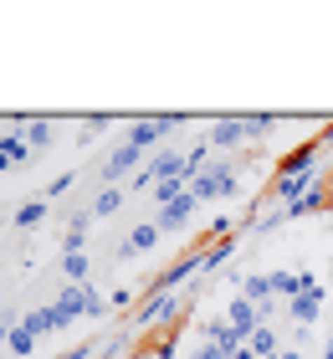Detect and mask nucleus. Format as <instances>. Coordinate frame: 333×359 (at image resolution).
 Returning <instances> with one entry per match:
<instances>
[{
	"instance_id": "obj_1",
	"label": "nucleus",
	"mask_w": 333,
	"mask_h": 359,
	"mask_svg": "<svg viewBox=\"0 0 333 359\" xmlns=\"http://www.w3.org/2000/svg\"><path fill=\"white\" fill-rule=\"evenodd\" d=\"M328 283L308 267L241 277L200 329L190 359H328Z\"/></svg>"
}]
</instances>
